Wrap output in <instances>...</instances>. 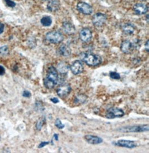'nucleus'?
<instances>
[{"label": "nucleus", "mask_w": 149, "mask_h": 153, "mask_svg": "<svg viewBox=\"0 0 149 153\" xmlns=\"http://www.w3.org/2000/svg\"><path fill=\"white\" fill-rule=\"evenodd\" d=\"M49 144V142H48V141H42L39 145L38 147H39V148H42Z\"/></svg>", "instance_id": "nucleus-26"}, {"label": "nucleus", "mask_w": 149, "mask_h": 153, "mask_svg": "<svg viewBox=\"0 0 149 153\" xmlns=\"http://www.w3.org/2000/svg\"><path fill=\"white\" fill-rule=\"evenodd\" d=\"M84 139L85 141L90 144L97 145L102 143L103 142V139L98 137L97 136H94L92 135H87L84 136Z\"/></svg>", "instance_id": "nucleus-12"}, {"label": "nucleus", "mask_w": 149, "mask_h": 153, "mask_svg": "<svg viewBox=\"0 0 149 153\" xmlns=\"http://www.w3.org/2000/svg\"><path fill=\"white\" fill-rule=\"evenodd\" d=\"M125 112L121 109L118 107H111L107 111L106 117L109 119H112L117 117H122L124 116Z\"/></svg>", "instance_id": "nucleus-5"}, {"label": "nucleus", "mask_w": 149, "mask_h": 153, "mask_svg": "<svg viewBox=\"0 0 149 153\" xmlns=\"http://www.w3.org/2000/svg\"><path fill=\"white\" fill-rule=\"evenodd\" d=\"M107 20L106 15L102 13L95 14L92 17V23L96 27H101L103 25Z\"/></svg>", "instance_id": "nucleus-6"}, {"label": "nucleus", "mask_w": 149, "mask_h": 153, "mask_svg": "<svg viewBox=\"0 0 149 153\" xmlns=\"http://www.w3.org/2000/svg\"><path fill=\"white\" fill-rule=\"evenodd\" d=\"M45 38L47 41L51 44H57L63 41L64 37L63 34L60 32L53 31L47 33L45 35Z\"/></svg>", "instance_id": "nucleus-4"}, {"label": "nucleus", "mask_w": 149, "mask_h": 153, "mask_svg": "<svg viewBox=\"0 0 149 153\" xmlns=\"http://www.w3.org/2000/svg\"><path fill=\"white\" fill-rule=\"evenodd\" d=\"M149 130V125L145 124L123 126L119 128L118 131L123 133H141L148 131Z\"/></svg>", "instance_id": "nucleus-3"}, {"label": "nucleus", "mask_w": 149, "mask_h": 153, "mask_svg": "<svg viewBox=\"0 0 149 153\" xmlns=\"http://www.w3.org/2000/svg\"><path fill=\"white\" fill-rule=\"evenodd\" d=\"M80 39L84 42H89L92 37V32L88 28L82 29L79 33Z\"/></svg>", "instance_id": "nucleus-10"}, {"label": "nucleus", "mask_w": 149, "mask_h": 153, "mask_svg": "<svg viewBox=\"0 0 149 153\" xmlns=\"http://www.w3.org/2000/svg\"><path fill=\"white\" fill-rule=\"evenodd\" d=\"M61 3L59 0H50L47 5V9L51 12H56L60 8Z\"/></svg>", "instance_id": "nucleus-14"}, {"label": "nucleus", "mask_w": 149, "mask_h": 153, "mask_svg": "<svg viewBox=\"0 0 149 153\" xmlns=\"http://www.w3.org/2000/svg\"><path fill=\"white\" fill-rule=\"evenodd\" d=\"M77 9L82 14L89 15L93 12V9L90 5L84 2H80L77 5Z\"/></svg>", "instance_id": "nucleus-8"}, {"label": "nucleus", "mask_w": 149, "mask_h": 153, "mask_svg": "<svg viewBox=\"0 0 149 153\" xmlns=\"http://www.w3.org/2000/svg\"><path fill=\"white\" fill-rule=\"evenodd\" d=\"M145 48L147 52H149V40H148L146 42L145 45Z\"/></svg>", "instance_id": "nucleus-32"}, {"label": "nucleus", "mask_w": 149, "mask_h": 153, "mask_svg": "<svg viewBox=\"0 0 149 153\" xmlns=\"http://www.w3.org/2000/svg\"><path fill=\"white\" fill-rule=\"evenodd\" d=\"M5 2L6 5L10 7H14L16 5V4L14 2L11 0H5Z\"/></svg>", "instance_id": "nucleus-25"}, {"label": "nucleus", "mask_w": 149, "mask_h": 153, "mask_svg": "<svg viewBox=\"0 0 149 153\" xmlns=\"http://www.w3.org/2000/svg\"><path fill=\"white\" fill-rule=\"evenodd\" d=\"M4 28H5L4 25L3 23L0 22V34H1L2 33L4 32Z\"/></svg>", "instance_id": "nucleus-31"}, {"label": "nucleus", "mask_w": 149, "mask_h": 153, "mask_svg": "<svg viewBox=\"0 0 149 153\" xmlns=\"http://www.w3.org/2000/svg\"><path fill=\"white\" fill-rule=\"evenodd\" d=\"M55 125L56 128H58L59 129H63L65 127V125H64L63 124H62L61 121L59 119H56V120Z\"/></svg>", "instance_id": "nucleus-23"}, {"label": "nucleus", "mask_w": 149, "mask_h": 153, "mask_svg": "<svg viewBox=\"0 0 149 153\" xmlns=\"http://www.w3.org/2000/svg\"><path fill=\"white\" fill-rule=\"evenodd\" d=\"M70 69L75 75L81 74L83 71V66L79 60L75 61L70 66Z\"/></svg>", "instance_id": "nucleus-11"}, {"label": "nucleus", "mask_w": 149, "mask_h": 153, "mask_svg": "<svg viewBox=\"0 0 149 153\" xmlns=\"http://www.w3.org/2000/svg\"><path fill=\"white\" fill-rule=\"evenodd\" d=\"M139 1H146V0H139Z\"/></svg>", "instance_id": "nucleus-35"}, {"label": "nucleus", "mask_w": 149, "mask_h": 153, "mask_svg": "<svg viewBox=\"0 0 149 153\" xmlns=\"http://www.w3.org/2000/svg\"><path fill=\"white\" fill-rule=\"evenodd\" d=\"M23 97H30L31 96V94L28 91L25 90V91H23Z\"/></svg>", "instance_id": "nucleus-27"}, {"label": "nucleus", "mask_w": 149, "mask_h": 153, "mask_svg": "<svg viewBox=\"0 0 149 153\" xmlns=\"http://www.w3.org/2000/svg\"><path fill=\"white\" fill-rule=\"evenodd\" d=\"M62 28L64 33L68 35H72L74 33L75 31L74 26L68 21H65L63 22L62 25Z\"/></svg>", "instance_id": "nucleus-15"}, {"label": "nucleus", "mask_w": 149, "mask_h": 153, "mask_svg": "<svg viewBox=\"0 0 149 153\" xmlns=\"http://www.w3.org/2000/svg\"><path fill=\"white\" fill-rule=\"evenodd\" d=\"M86 100H87V96L85 95L82 94L79 95L75 97V104H83L86 101Z\"/></svg>", "instance_id": "nucleus-21"}, {"label": "nucleus", "mask_w": 149, "mask_h": 153, "mask_svg": "<svg viewBox=\"0 0 149 153\" xmlns=\"http://www.w3.org/2000/svg\"><path fill=\"white\" fill-rule=\"evenodd\" d=\"M5 68L2 66H0V75H3L5 74Z\"/></svg>", "instance_id": "nucleus-28"}, {"label": "nucleus", "mask_w": 149, "mask_h": 153, "mask_svg": "<svg viewBox=\"0 0 149 153\" xmlns=\"http://www.w3.org/2000/svg\"><path fill=\"white\" fill-rule=\"evenodd\" d=\"M70 69V66L66 62L62 61L59 62L57 65L56 70L61 74H66Z\"/></svg>", "instance_id": "nucleus-16"}, {"label": "nucleus", "mask_w": 149, "mask_h": 153, "mask_svg": "<svg viewBox=\"0 0 149 153\" xmlns=\"http://www.w3.org/2000/svg\"><path fill=\"white\" fill-rule=\"evenodd\" d=\"M112 144L115 146L129 149L134 148L136 146V144L135 141L127 140H119L117 141L113 142Z\"/></svg>", "instance_id": "nucleus-9"}, {"label": "nucleus", "mask_w": 149, "mask_h": 153, "mask_svg": "<svg viewBox=\"0 0 149 153\" xmlns=\"http://www.w3.org/2000/svg\"><path fill=\"white\" fill-rule=\"evenodd\" d=\"M50 101L53 102L54 104H56V103L59 102V99H58V98H56V97H53V98H51V99H50Z\"/></svg>", "instance_id": "nucleus-29"}, {"label": "nucleus", "mask_w": 149, "mask_h": 153, "mask_svg": "<svg viewBox=\"0 0 149 153\" xmlns=\"http://www.w3.org/2000/svg\"><path fill=\"white\" fill-rule=\"evenodd\" d=\"M40 22L42 24V26H44L45 27H48V26H50L52 23V19H51V17L48 16H45L42 18Z\"/></svg>", "instance_id": "nucleus-20"}, {"label": "nucleus", "mask_w": 149, "mask_h": 153, "mask_svg": "<svg viewBox=\"0 0 149 153\" xmlns=\"http://www.w3.org/2000/svg\"><path fill=\"white\" fill-rule=\"evenodd\" d=\"M71 90L72 88L70 85L68 83H64L58 88L56 89V93L59 97L64 98L70 94Z\"/></svg>", "instance_id": "nucleus-7"}, {"label": "nucleus", "mask_w": 149, "mask_h": 153, "mask_svg": "<svg viewBox=\"0 0 149 153\" xmlns=\"http://www.w3.org/2000/svg\"><path fill=\"white\" fill-rule=\"evenodd\" d=\"M82 59L87 65L90 66H96L102 62L101 57L92 53L83 54Z\"/></svg>", "instance_id": "nucleus-2"}, {"label": "nucleus", "mask_w": 149, "mask_h": 153, "mask_svg": "<svg viewBox=\"0 0 149 153\" xmlns=\"http://www.w3.org/2000/svg\"><path fill=\"white\" fill-rule=\"evenodd\" d=\"M3 51L4 52V54H6L7 51V48L6 46H4L1 48H0V53H1V52Z\"/></svg>", "instance_id": "nucleus-30"}, {"label": "nucleus", "mask_w": 149, "mask_h": 153, "mask_svg": "<svg viewBox=\"0 0 149 153\" xmlns=\"http://www.w3.org/2000/svg\"><path fill=\"white\" fill-rule=\"evenodd\" d=\"M133 45L130 41L126 40L122 42L121 44V50L122 52L125 54H128L130 52L132 49H133Z\"/></svg>", "instance_id": "nucleus-17"}, {"label": "nucleus", "mask_w": 149, "mask_h": 153, "mask_svg": "<svg viewBox=\"0 0 149 153\" xmlns=\"http://www.w3.org/2000/svg\"><path fill=\"white\" fill-rule=\"evenodd\" d=\"M58 81V74L56 69L51 66L49 67L47 75L44 79V85L46 88L51 89L53 88Z\"/></svg>", "instance_id": "nucleus-1"}, {"label": "nucleus", "mask_w": 149, "mask_h": 153, "mask_svg": "<svg viewBox=\"0 0 149 153\" xmlns=\"http://www.w3.org/2000/svg\"><path fill=\"white\" fill-rule=\"evenodd\" d=\"M122 30L125 34L131 35L135 32V26L132 23H126L122 26Z\"/></svg>", "instance_id": "nucleus-18"}, {"label": "nucleus", "mask_w": 149, "mask_h": 153, "mask_svg": "<svg viewBox=\"0 0 149 153\" xmlns=\"http://www.w3.org/2000/svg\"><path fill=\"white\" fill-rule=\"evenodd\" d=\"M53 138L54 139V140H56V141L58 140V135L57 134H54L53 135Z\"/></svg>", "instance_id": "nucleus-33"}, {"label": "nucleus", "mask_w": 149, "mask_h": 153, "mask_svg": "<svg viewBox=\"0 0 149 153\" xmlns=\"http://www.w3.org/2000/svg\"><path fill=\"white\" fill-rule=\"evenodd\" d=\"M110 76L111 78L115 79V80H119L121 78L120 75L117 72H113V71L110 72Z\"/></svg>", "instance_id": "nucleus-24"}, {"label": "nucleus", "mask_w": 149, "mask_h": 153, "mask_svg": "<svg viewBox=\"0 0 149 153\" xmlns=\"http://www.w3.org/2000/svg\"><path fill=\"white\" fill-rule=\"evenodd\" d=\"M59 52L61 55L68 56L71 54V50L69 46L66 45H62L59 48Z\"/></svg>", "instance_id": "nucleus-19"}, {"label": "nucleus", "mask_w": 149, "mask_h": 153, "mask_svg": "<svg viewBox=\"0 0 149 153\" xmlns=\"http://www.w3.org/2000/svg\"><path fill=\"white\" fill-rule=\"evenodd\" d=\"M42 1H49L50 0H42Z\"/></svg>", "instance_id": "nucleus-34"}, {"label": "nucleus", "mask_w": 149, "mask_h": 153, "mask_svg": "<svg viewBox=\"0 0 149 153\" xmlns=\"http://www.w3.org/2000/svg\"><path fill=\"white\" fill-rule=\"evenodd\" d=\"M133 10L135 14L138 15L145 14L148 11V7L142 4H136L134 5Z\"/></svg>", "instance_id": "nucleus-13"}, {"label": "nucleus", "mask_w": 149, "mask_h": 153, "mask_svg": "<svg viewBox=\"0 0 149 153\" xmlns=\"http://www.w3.org/2000/svg\"><path fill=\"white\" fill-rule=\"evenodd\" d=\"M45 121V118L44 117L40 118L39 120L37 121V123L36 124V128L37 130H40L42 129Z\"/></svg>", "instance_id": "nucleus-22"}]
</instances>
